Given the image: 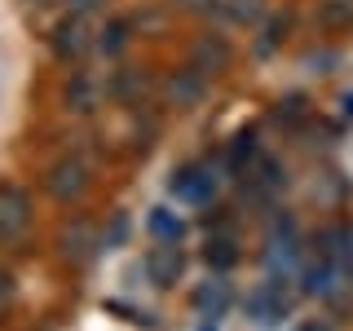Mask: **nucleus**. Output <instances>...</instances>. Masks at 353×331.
Returning a JSON list of instances; mask_svg holds the SVG:
<instances>
[{"mask_svg":"<svg viewBox=\"0 0 353 331\" xmlns=\"http://www.w3.org/2000/svg\"><path fill=\"white\" fill-rule=\"evenodd\" d=\"M44 190H49L53 199H62V203H71V199H80L88 190V168H84L80 159L53 163V168L44 172Z\"/></svg>","mask_w":353,"mask_h":331,"instance_id":"3","label":"nucleus"},{"mask_svg":"<svg viewBox=\"0 0 353 331\" xmlns=\"http://www.w3.org/2000/svg\"><path fill=\"white\" fill-rule=\"evenodd\" d=\"M301 331H327V327H318V323H305V327H301Z\"/></svg>","mask_w":353,"mask_h":331,"instance_id":"21","label":"nucleus"},{"mask_svg":"<svg viewBox=\"0 0 353 331\" xmlns=\"http://www.w3.org/2000/svg\"><path fill=\"white\" fill-rule=\"evenodd\" d=\"M97 248H102V239H97V230L88 225V221H75V225L62 234V257L66 261H88Z\"/></svg>","mask_w":353,"mask_h":331,"instance_id":"7","label":"nucleus"},{"mask_svg":"<svg viewBox=\"0 0 353 331\" xmlns=\"http://www.w3.org/2000/svg\"><path fill=\"white\" fill-rule=\"evenodd\" d=\"M340 106H345V115L353 119V93H345V102H340Z\"/></svg>","mask_w":353,"mask_h":331,"instance_id":"20","label":"nucleus"},{"mask_svg":"<svg viewBox=\"0 0 353 331\" xmlns=\"http://www.w3.org/2000/svg\"><path fill=\"white\" fill-rule=\"evenodd\" d=\"M230 163H234V168L243 172V163H256V137H252V132H243V137H234V150H230Z\"/></svg>","mask_w":353,"mask_h":331,"instance_id":"13","label":"nucleus"},{"mask_svg":"<svg viewBox=\"0 0 353 331\" xmlns=\"http://www.w3.org/2000/svg\"><path fill=\"white\" fill-rule=\"evenodd\" d=\"M31 230V194L18 185H0V239H22Z\"/></svg>","mask_w":353,"mask_h":331,"instance_id":"2","label":"nucleus"},{"mask_svg":"<svg viewBox=\"0 0 353 331\" xmlns=\"http://www.w3.org/2000/svg\"><path fill=\"white\" fill-rule=\"evenodd\" d=\"M318 22L327 31H349L353 27V0H318Z\"/></svg>","mask_w":353,"mask_h":331,"instance_id":"8","label":"nucleus"},{"mask_svg":"<svg viewBox=\"0 0 353 331\" xmlns=\"http://www.w3.org/2000/svg\"><path fill=\"white\" fill-rule=\"evenodd\" d=\"M71 102H75V110H93V84H88V80H75Z\"/></svg>","mask_w":353,"mask_h":331,"instance_id":"17","label":"nucleus"},{"mask_svg":"<svg viewBox=\"0 0 353 331\" xmlns=\"http://www.w3.org/2000/svg\"><path fill=\"white\" fill-rule=\"evenodd\" d=\"M124 44H128V18H115V22L102 31V49H106V53H119Z\"/></svg>","mask_w":353,"mask_h":331,"instance_id":"14","label":"nucleus"},{"mask_svg":"<svg viewBox=\"0 0 353 331\" xmlns=\"http://www.w3.org/2000/svg\"><path fill=\"white\" fill-rule=\"evenodd\" d=\"M66 5H71V9H75V14H93V9H97V5H102V0H66Z\"/></svg>","mask_w":353,"mask_h":331,"instance_id":"19","label":"nucleus"},{"mask_svg":"<svg viewBox=\"0 0 353 331\" xmlns=\"http://www.w3.org/2000/svg\"><path fill=\"white\" fill-rule=\"evenodd\" d=\"M150 234L154 239H163V243H181V221H172L168 212H150Z\"/></svg>","mask_w":353,"mask_h":331,"instance_id":"11","label":"nucleus"},{"mask_svg":"<svg viewBox=\"0 0 353 331\" xmlns=\"http://www.w3.org/2000/svg\"><path fill=\"white\" fill-rule=\"evenodd\" d=\"M234 261H239L234 239H212V243H208V265H216V270H230Z\"/></svg>","mask_w":353,"mask_h":331,"instance_id":"12","label":"nucleus"},{"mask_svg":"<svg viewBox=\"0 0 353 331\" xmlns=\"http://www.w3.org/2000/svg\"><path fill=\"white\" fill-rule=\"evenodd\" d=\"M31 5H53V0H31Z\"/></svg>","mask_w":353,"mask_h":331,"instance_id":"22","label":"nucleus"},{"mask_svg":"<svg viewBox=\"0 0 353 331\" xmlns=\"http://www.w3.org/2000/svg\"><path fill=\"white\" fill-rule=\"evenodd\" d=\"M93 49V14H71L53 27V53L62 62H75Z\"/></svg>","mask_w":353,"mask_h":331,"instance_id":"1","label":"nucleus"},{"mask_svg":"<svg viewBox=\"0 0 353 331\" xmlns=\"http://www.w3.org/2000/svg\"><path fill=\"white\" fill-rule=\"evenodd\" d=\"M9 305H14V279L0 274V314H9Z\"/></svg>","mask_w":353,"mask_h":331,"instance_id":"18","label":"nucleus"},{"mask_svg":"<svg viewBox=\"0 0 353 331\" xmlns=\"http://www.w3.org/2000/svg\"><path fill=\"white\" fill-rule=\"evenodd\" d=\"M203 88H208V75L203 71H176L172 80H168V102L172 106H199V97H203Z\"/></svg>","mask_w":353,"mask_h":331,"instance_id":"6","label":"nucleus"},{"mask_svg":"<svg viewBox=\"0 0 353 331\" xmlns=\"http://www.w3.org/2000/svg\"><path fill=\"white\" fill-rule=\"evenodd\" d=\"M230 62H234V49H230L225 36H203V40L194 44V53H190V66H194V71H203V75L230 71Z\"/></svg>","mask_w":353,"mask_h":331,"instance_id":"5","label":"nucleus"},{"mask_svg":"<svg viewBox=\"0 0 353 331\" xmlns=\"http://www.w3.org/2000/svg\"><path fill=\"white\" fill-rule=\"evenodd\" d=\"M194 301L203 305V309L212 305V314H221V309H225V301H230V292H225V283H212V287H203V292H199Z\"/></svg>","mask_w":353,"mask_h":331,"instance_id":"15","label":"nucleus"},{"mask_svg":"<svg viewBox=\"0 0 353 331\" xmlns=\"http://www.w3.org/2000/svg\"><path fill=\"white\" fill-rule=\"evenodd\" d=\"M208 185H212V177H203V168H181L172 177V194L181 199H208Z\"/></svg>","mask_w":353,"mask_h":331,"instance_id":"9","label":"nucleus"},{"mask_svg":"<svg viewBox=\"0 0 353 331\" xmlns=\"http://www.w3.org/2000/svg\"><path fill=\"white\" fill-rule=\"evenodd\" d=\"M230 18H239V22H256L261 18V0H230Z\"/></svg>","mask_w":353,"mask_h":331,"instance_id":"16","label":"nucleus"},{"mask_svg":"<svg viewBox=\"0 0 353 331\" xmlns=\"http://www.w3.org/2000/svg\"><path fill=\"white\" fill-rule=\"evenodd\" d=\"M181 270H185V257H181L176 243H159V248L146 252V279L154 287H172L176 279H181Z\"/></svg>","mask_w":353,"mask_h":331,"instance_id":"4","label":"nucleus"},{"mask_svg":"<svg viewBox=\"0 0 353 331\" xmlns=\"http://www.w3.org/2000/svg\"><path fill=\"white\" fill-rule=\"evenodd\" d=\"M252 314H256V323H274V318L287 314V301L279 292H261V296H252Z\"/></svg>","mask_w":353,"mask_h":331,"instance_id":"10","label":"nucleus"}]
</instances>
